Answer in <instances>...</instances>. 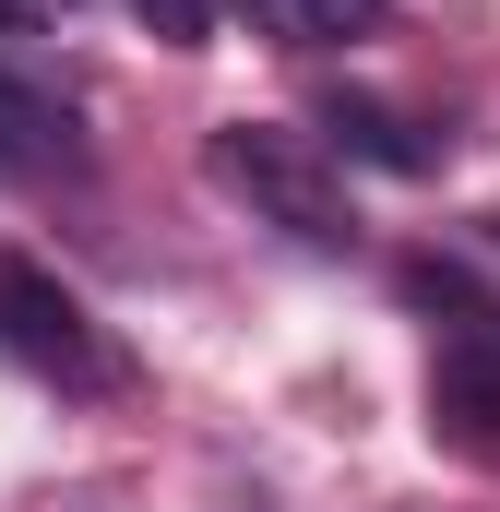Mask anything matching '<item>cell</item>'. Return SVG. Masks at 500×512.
<instances>
[{
	"instance_id": "5",
	"label": "cell",
	"mask_w": 500,
	"mask_h": 512,
	"mask_svg": "<svg viewBox=\"0 0 500 512\" xmlns=\"http://www.w3.org/2000/svg\"><path fill=\"white\" fill-rule=\"evenodd\" d=\"M60 167H84V131H72V108H60L48 84L0 72V179H60Z\"/></svg>"
},
{
	"instance_id": "1",
	"label": "cell",
	"mask_w": 500,
	"mask_h": 512,
	"mask_svg": "<svg viewBox=\"0 0 500 512\" xmlns=\"http://www.w3.org/2000/svg\"><path fill=\"white\" fill-rule=\"evenodd\" d=\"M203 167H215L227 203H250V227H274V239H298V251H358V203H346V179H334V155H322L310 131L227 120L203 143Z\"/></svg>"
},
{
	"instance_id": "8",
	"label": "cell",
	"mask_w": 500,
	"mask_h": 512,
	"mask_svg": "<svg viewBox=\"0 0 500 512\" xmlns=\"http://www.w3.org/2000/svg\"><path fill=\"white\" fill-rule=\"evenodd\" d=\"M0 24H12V0H0Z\"/></svg>"
},
{
	"instance_id": "7",
	"label": "cell",
	"mask_w": 500,
	"mask_h": 512,
	"mask_svg": "<svg viewBox=\"0 0 500 512\" xmlns=\"http://www.w3.org/2000/svg\"><path fill=\"white\" fill-rule=\"evenodd\" d=\"M131 24L155 48H215V0H131Z\"/></svg>"
},
{
	"instance_id": "2",
	"label": "cell",
	"mask_w": 500,
	"mask_h": 512,
	"mask_svg": "<svg viewBox=\"0 0 500 512\" xmlns=\"http://www.w3.org/2000/svg\"><path fill=\"white\" fill-rule=\"evenodd\" d=\"M0 358L36 370V382H60V393H108L120 382V346L96 334V310L48 262H12V251H0Z\"/></svg>"
},
{
	"instance_id": "3",
	"label": "cell",
	"mask_w": 500,
	"mask_h": 512,
	"mask_svg": "<svg viewBox=\"0 0 500 512\" xmlns=\"http://www.w3.org/2000/svg\"><path fill=\"white\" fill-rule=\"evenodd\" d=\"M429 429L500 453V334H453V346L429 358Z\"/></svg>"
},
{
	"instance_id": "6",
	"label": "cell",
	"mask_w": 500,
	"mask_h": 512,
	"mask_svg": "<svg viewBox=\"0 0 500 512\" xmlns=\"http://www.w3.org/2000/svg\"><path fill=\"white\" fill-rule=\"evenodd\" d=\"M250 24L274 48H370L393 36V0H250Z\"/></svg>"
},
{
	"instance_id": "4",
	"label": "cell",
	"mask_w": 500,
	"mask_h": 512,
	"mask_svg": "<svg viewBox=\"0 0 500 512\" xmlns=\"http://www.w3.org/2000/svg\"><path fill=\"white\" fill-rule=\"evenodd\" d=\"M322 131H334L346 155H370V167H393V179H429V167L453 155V131L405 120L393 96H322Z\"/></svg>"
}]
</instances>
